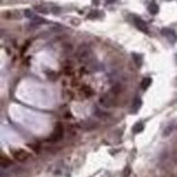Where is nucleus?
<instances>
[{
    "instance_id": "obj_6",
    "label": "nucleus",
    "mask_w": 177,
    "mask_h": 177,
    "mask_svg": "<svg viewBox=\"0 0 177 177\" xmlns=\"http://www.w3.org/2000/svg\"><path fill=\"white\" fill-rule=\"evenodd\" d=\"M162 34H164V36L166 37V38L170 41L172 44H174L177 41V34L174 33L172 29H162Z\"/></svg>"
},
{
    "instance_id": "obj_15",
    "label": "nucleus",
    "mask_w": 177,
    "mask_h": 177,
    "mask_svg": "<svg viewBox=\"0 0 177 177\" xmlns=\"http://www.w3.org/2000/svg\"><path fill=\"white\" fill-rule=\"evenodd\" d=\"M82 91H84V95H86V97H90L91 94H93V90H91L89 86H83L82 87Z\"/></svg>"
},
{
    "instance_id": "obj_5",
    "label": "nucleus",
    "mask_w": 177,
    "mask_h": 177,
    "mask_svg": "<svg viewBox=\"0 0 177 177\" xmlns=\"http://www.w3.org/2000/svg\"><path fill=\"white\" fill-rule=\"evenodd\" d=\"M134 23H135V26L139 29L141 31H143V33H149V29H147V25H146V22H144L142 18H139V17H134Z\"/></svg>"
},
{
    "instance_id": "obj_16",
    "label": "nucleus",
    "mask_w": 177,
    "mask_h": 177,
    "mask_svg": "<svg viewBox=\"0 0 177 177\" xmlns=\"http://www.w3.org/2000/svg\"><path fill=\"white\" fill-rule=\"evenodd\" d=\"M1 168H6V166H10L11 165V161H8V158H6V157H1Z\"/></svg>"
},
{
    "instance_id": "obj_9",
    "label": "nucleus",
    "mask_w": 177,
    "mask_h": 177,
    "mask_svg": "<svg viewBox=\"0 0 177 177\" xmlns=\"http://www.w3.org/2000/svg\"><path fill=\"white\" fill-rule=\"evenodd\" d=\"M158 11H160L158 4H155V3H150V4H149V12H150V14L155 15V14H158Z\"/></svg>"
},
{
    "instance_id": "obj_19",
    "label": "nucleus",
    "mask_w": 177,
    "mask_h": 177,
    "mask_svg": "<svg viewBox=\"0 0 177 177\" xmlns=\"http://www.w3.org/2000/svg\"><path fill=\"white\" fill-rule=\"evenodd\" d=\"M105 1H108V3H113V1H116V0H105Z\"/></svg>"
},
{
    "instance_id": "obj_7",
    "label": "nucleus",
    "mask_w": 177,
    "mask_h": 177,
    "mask_svg": "<svg viewBox=\"0 0 177 177\" xmlns=\"http://www.w3.org/2000/svg\"><path fill=\"white\" fill-rule=\"evenodd\" d=\"M141 106H142V100L139 97H135L134 98V102H132V108H131V112L132 113H136L138 110L141 109Z\"/></svg>"
},
{
    "instance_id": "obj_17",
    "label": "nucleus",
    "mask_w": 177,
    "mask_h": 177,
    "mask_svg": "<svg viewBox=\"0 0 177 177\" xmlns=\"http://www.w3.org/2000/svg\"><path fill=\"white\" fill-rule=\"evenodd\" d=\"M25 15H26L27 18H30V19H34V18H36V17L33 15V12H31V11H29V10L25 11Z\"/></svg>"
},
{
    "instance_id": "obj_12",
    "label": "nucleus",
    "mask_w": 177,
    "mask_h": 177,
    "mask_svg": "<svg viewBox=\"0 0 177 177\" xmlns=\"http://www.w3.org/2000/svg\"><path fill=\"white\" fill-rule=\"evenodd\" d=\"M151 84V78H144L143 80H142L141 83V87L143 89V90H146V89H149V86Z\"/></svg>"
},
{
    "instance_id": "obj_14",
    "label": "nucleus",
    "mask_w": 177,
    "mask_h": 177,
    "mask_svg": "<svg viewBox=\"0 0 177 177\" xmlns=\"http://www.w3.org/2000/svg\"><path fill=\"white\" fill-rule=\"evenodd\" d=\"M100 15H102L101 11H91V12L89 14V19H95V18H98Z\"/></svg>"
},
{
    "instance_id": "obj_4",
    "label": "nucleus",
    "mask_w": 177,
    "mask_h": 177,
    "mask_svg": "<svg viewBox=\"0 0 177 177\" xmlns=\"http://www.w3.org/2000/svg\"><path fill=\"white\" fill-rule=\"evenodd\" d=\"M12 155L14 158L17 161H19V162H23V161L29 160V157H30V154L27 153L26 150H23V149H18V150H14L12 151Z\"/></svg>"
},
{
    "instance_id": "obj_18",
    "label": "nucleus",
    "mask_w": 177,
    "mask_h": 177,
    "mask_svg": "<svg viewBox=\"0 0 177 177\" xmlns=\"http://www.w3.org/2000/svg\"><path fill=\"white\" fill-rule=\"evenodd\" d=\"M172 131H173V128H172V125H169V127H168L166 130H165V132H164V136H168V135L170 134Z\"/></svg>"
},
{
    "instance_id": "obj_10",
    "label": "nucleus",
    "mask_w": 177,
    "mask_h": 177,
    "mask_svg": "<svg viewBox=\"0 0 177 177\" xmlns=\"http://www.w3.org/2000/svg\"><path fill=\"white\" fill-rule=\"evenodd\" d=\"M36 10L38 11L40 14H48V12H50V8L45 7L44 4H40V6H37V7H36Z\"/></svg>"
},
{
    "instance_id": "obj_8",
    "label": "nucleus",
    "mask_w": 177,
    "mask_h": 177,
    "mask_svg": "<svg viewBox=\"0 0 177 177\" xmlns=\"http://www.w3.org/2000/svg\"><path fill=\"white\" fill-rule=\"evenodd\" d=\"M132 57H134V60H135V64H136L138 67H141L142 64H143V56H142V55H138V53H132Z\"/></svg>"
},
{
    "instance_id": "obj_1",
    "label": "nucleus",
    "mask_w": 177,
    "mask_h": 177,
    "mask_svg": "<svg viewBox=\"0 0 177 177\" xmlns=\"http://www.w3.org/2000/svg\"><path fill=\"white\" fill-rule=\"evenodd\" d=\"M76 56L80 61H83V63H86V64L93 61V52H91L89 45H80L76 50Z\"/></svg>"
},
{
    "instance_id": "obj_2",
    "label": "nucleus",
    "mask_w": 177,
    "mask_h": 177,
    "mask_svg": "<svg viewBox=\"0 0 177 177\" xmlns=\"http://www.w3.org/2000/svg\"><path fill=\"white\" fill-rule=\"evenodd\" d=\"M63 135H64V128L63 125H61V123H57L56 125H55V130L53 132H52V135H50V142H59L63 139Z\"/></svg>"
},
{
    "instance_id": "obj_3",
    "label": "nucleus",
    "mask_w": 177,
    "mask_h": 177,
    "mask_svg": "<svg viewBox=\"0 0 177 177\" xmlns=\"http://www.w3.org/2000/svg\"><path fill=\"white\" fill-rule=\"evenodd\" d=\"M100 104L102 105V106H105V108H110V106H113L114 105V95L112 93H106V94H104L102 97L100 98Z\"/></svg>"
},
{
    "instance_id": "obj_13",
    "label": "nucleus",
    "mask_w": 177,
    "mask_h": 177,
    "mask_svg": "<svg viewBox=\"0 0 177 177\" xmlns=\"http://www.w3.org/2000/svg\"><path fill=\"white\" fill-rule=\"evenodd\" d=\"M121 90H123V87H121L120 84H116V86H114L113 89L110 90V93L113 94V95H117V94H120V93H121Z\"/></svg>"
},
{
    "instance_id": "obj_11",
    "label": "nucleus",
    "mask_w": 177,
    "mask_h": 177,
    "mask_svg": "<svg viewBox=\"0 0 177 177\" xmlns=\"http://www.w3.org/2000/svg\"><path fill=\"white\" fill-rule=\"evenodd\" d=\"M143 123H136L134 125V128H132V132H134V134H139V132H142V131H143Z\"/></svg>"
}]
</instances>
